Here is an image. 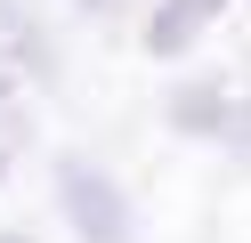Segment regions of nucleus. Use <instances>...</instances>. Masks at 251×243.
I'll list each match as a JSON object with an SVG mask.
<instances>
[{"mask_svg":"<svg viewBox=\"0 0 251 243\" xmlns=\"http://www.w3.org/2000/svg\"><path fill=\"white\" fill-rule=\"evenodd\" d=\"M57 203H65V219H73L81 243H130V235H138L122 187H114L105 170H89V162H65V170H57Z\"/></svg>","mask_w":251,"mask_h":243,"instance_id":"1","label":"nucleus"},{"mask_svg":"<svg viewBox=\"0 0 251 243\" xmlns=\"http://www.w3.org/2000/svg\"><path fill=\"white\" fill-rule=\"evenodd\" d=\"M219 113H227V89H219V81H186V89L170 97V122H178L186 138H219Z\"/></svg>","mask_w":251,"mask_h":243,"instance_id":"3","label":"nucleus"},{"mask_svg":"<svg viewBox=\"0 0 251 243\" xmlns=\"http://www.w3.org/2000/svg\"><path fill=\"white\" fill-rule=\"evenodd\" d=\"M0 106H8V81H0Z\"/></svg>","mask_w":251,"mask_h":243,"instance_id":"6","label":"nucleus"},{"mask_svg":"<svg viewBox=\"0 0 251 243\" xmlns=\"http://www.w3.org/2000/svg\"><path fill=\"white\" fill-rule=\"evenodd\" d=\"M8 243H25V235H8Z\"/></svg>","mask_w":251,"mask_h":243,"instance_id":"8","label":"nucleus"},{"mask_svg":"<svg viewBox=\"0 0 251 243\" xmlns=\"http://www.w3.org/2000/svg\"><path fill=\"white\" fill-rule=\"evenodd\" d=\"M211 16H219V0H162L154 25H146V49H154V57H186V49L202 41Z\"/></svg>","mask_w":251,"mask_h":243,"instance_id":"2","label":"nucleus"},{"mask_svg":"<svg viewBox=\"0 0 251 243\" xmlns=\"http://www.w3.org/2000/svg\"><path fill=\"white\" fill-rule=\"evenodd\" d=\"M219 138H227L235 154H251V106H227V113H219Z\"/></svg>","mask_w":251,"mask_h":243,"instance_id":"5","label":"nucleus"},{"mask_svg":"<svg viewBox=\"0 0 251 243\" xmlns=\"http://www.w3.org/2000/svg\"><path fill=\"white\" fill-rule=\"evenodd\" d=\"M81 8H105V0H81Z\"/></svg>","mask_w":251,"mask_h":243,"instance_id":"7","label":"nucleus"},{"mask_svg":"<svg viewBox=\"0 0 251 243\" xmlns=\"http://www.w3.org/2000/svg\"><path fill=\"white\" fill-rule=\"evenodd\" d=\"M0 49H8L25 73H49V41H41V25L17 8V0H0Z\"/></svg>","mask_w":251,"mask_h":243,"instance_id":"4","label":"nucleus"}]
</instances>
